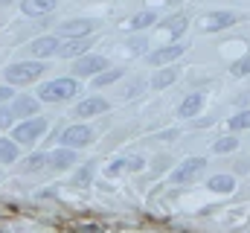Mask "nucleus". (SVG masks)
<instances>
[{
  "label": "nucleus",
  "instance_id": "aec40b11",
  "mask_svg": "<svg viewBox=\"0 0 250 233\" xmlns=\"http://www.w3.org/2000/svg\"><path fill=\"white\" fill-rule=\"evenodd\" d=\"M90 47V41L87 38H82V41H70V44H64V50H59L64 58H73V56H79V53H84Z\"/></svg>",
  "mask_w": 250,
  "mask_h": 233
},
{
  "label": "nucleus",
  "instance_id": "f3484780",
  "mask_svg": "<svg viewBox=\"0 0 250 233\" xmlns=\"http://www.w3.org/2000/svg\"><path fill=\"white\" fill-rule=\"evenodd\" d=\"M178 79V70L175 67H166V70H160L154 79H151V88H157V91H163V88H169L172 82Z\"/></svg>",
  "mask_w": 250,
  "mask_h": 233
},
{
  "label": "nucleus",
  "instance_id": "6e6552de",
  "mask_svg": "<svg viewBox=\"0 0 250 233\" xmlns=\"http://www.w3.org/2000/svg\"><path fill=\"white\" fill-rule=\"evenodd\" d=\"M93 32V23L90 21H67V23H62L59 26V35H64V38H87Z\"/></svg>",
  "mask_w": 250,
  "mask_h": 233
},
{
  "label": "nucleus",
  "instance_id": "b1692460",
  "mask_svg": "<svg viewBox=\"0 0 250 233\" xmlns=\"http://www.w3.org/2000/svg\"><path fill=\"white\" fill-rule=\"evenodd\" d=\"M230 128L233 131H242V128H250V111H242V114H236L230 119Z\"/></svg>",
  "mask_w": 250,
  "mask_h": 233
},
{
  "label": "nucleus",
  "instance_id": "9d476101",
  "mask_svg": "<svg viewBox=\"0 0 250 233\" xmlns=\"http://www.w3.org/2000/svg\"><path fill=\"white\" fill-rule=\"evenodd\" d=\"M105 111H108V99H102V96H90V99L79 102V108H76V114L82 119H87L93 114H105Z\"/></svg>",
  "mask_w": 250,
  "mask_h": 233
},
{
  "label": "nucleus",
  "instance_id": "a878e982",
  "mask_svg": "<svg viewBox=\"0 0 250 233\" xmlns=\"http://www.w3.org/2000/svg\"><path fill=\"white\" fill-rule=\"evenodd\" d=\"M120 76H123V70H111V73H105V76H96V79H93V85H96V88H102V85H111V82H117Z\"/></svg>",
  "mask_w": 250,
  "mask_h": 233
},
{
  "label": "nucleus",
  "instance_id": "bb28decb",
  "mask_svg": "<svg viewBox=\"0 0 250 233\" xmlns=\"http://www.w3.org/2000/svg\"><path fill=\"white\" fill-rule=\"evenodd\" d=\"M90 172H93V166H84L82 172L76 175V184H87V181H90Z\"/></svg>",
  "mask_w": 250,
  "mask_h": 233
},
{
  "label": "nucleus",
  "instance_id": "7ed1b4c3",
  "mask_svg": "<svg viewBox=\"0 0 250 233\" xmlns=\"http://www.w3.org/2000/svg\"><path fill=\"white\" fill-rule=\"evenodd\" d=\"M93 140V128L90 125H70V128H64V134H62V143H64V149H82V146H87Z\"/></svg>",
  "mask_w": 250,
  "mask_h": 233
},
{
  "label": "nucleus",
  "instance_id": "f03ea898",
  "mask_svg": "<svg viewBox=\"0 0 250 233\" xmlns=\"http://www.w3.org/2000/svg\"><path fill=\"white\" fill-rule=\"evenodd\" d=\"M41 73H44V64L41 61H18V64H9L6 67V82L9 85H29Z\"/></svg>",
  "mask_w": 250,
  "mask_h": 233
},
{
  "label": "nucleus",
  "instance_id": "423d86ee",
  "mask_svg": "<svg viewBox=\"0 0 250 233\" xmlns=\"http://www.w3.org/2000/svg\"><path fill=\"white\" fill-rule=\"evenodd\" d=\"M233 23H236V15H233V12H209L201 26H204L207 32H218V29H227V26H233Z\"/></svg>",
  "mask_w": 250,
  "mask_h": 233
},
{
  "label": "nucleus",
  "instance_id": "0eeeda50",
  "mask_svg": "<svg viewBox=\"0 0 250 233\" xmlns=\"http://www.w3.org/2000/svg\"><path fill=\"white\" fill-rule=\"evenodd\" d=\"M108 67V61L102 56H84L76 61V67H73V73H79V76H90V73H102Z\"/></svg>",
  "mask_w": 250,
  "mask_h": 233
},
{
  "label": "nucleus",
  "instance_id": "c85d7f7f",
  "mask_svg": "<svg viewBox=\"0 0 250 233\" xmlns=\"http://www.w3.org/2000/svg\"><path fill=\"white\" fill-rule=\"evenodd\" d=\"M123 169H128V161H114L108 172H111V175H117V172H123Z\"/></svg>",
  "mask_w": 250,
  "mask_h": 233
},
{
  "label": "nucleus",
  "instance_id": "7c9ffc66",
  "mask_svg": "<svg viewBox=\"0 0 250 233\" xmlns=\"http://www.w3.org/2000/svg\"><path fill=\"white\" fill-rule=\"evenodd\" d=\"M239 105H250V93H242L239 96Z\"/></svg>",
  "mask_w": 250,
  "mask_h": 233
},
{
  "label": "nucleus",
  "instance_id": "393cba45",
  "mask_svg": "<svg viewBox=\"0 0 250 233\" xmlns=\"http://www.w3.org/2000/svg\"><path fill=\"white\" fill-rule=\"evenodd\" d=\"M230 70H233V76H250V56L239 58V61H236Z\"/></svg>",
  "mask_w": 250,
  "mask_h": 233
},
{
  "label": "nucleus",
  "instance_id": "c756f323",
  "mask_svg": "<svg viewBox=\"0 0 250 233\" xmlns=\"http://www.w3.org/2000/svg\"><path fill=\"white\" fill-rule=\"evenodd\" d=\"M9 96H15V93H12V88H9V85H6V88H0V102H3V99H9Z\"/></svg>",
  "mask_w": 250,
  "mask_h": 233
},
{
  "label": "nucleus",
  "instance_id": "2f4dec72",
  "mask_svg": "<svg viewBox=\"0 0 250 233\" xmlns=\"http://www.w3.org/2000/svg\"><path fill=\"white\" fill-rule=\"evenodd\" d=\"M9 3H15V0H0V6H9Z\"/></svg>",
  "mask_w": 250,
  "mask_h": 233
},
{
  "label": "nucleus",
  "instance_id": "f8f14e48",
  "mask_svg": "<svg viewBox=\"0 0 250 233\" xmlns=\"http://www.w3.org/2000/svg\"><path fill=\"white\" fill-rule=\"evenodd\" d=\"M184 50H187V47H181V44L160 47V50H154V53L148 56V64H169V61H175V58L184 56Z\"/></svg>",
  "mask_w": 250,
  "mask_h": 233
},
{
  "label": "nucleus",
  "instance_id": "1a4fd4ad",
  "mask_svg": "<svg viewBox=\"0 0 250 233\" xmlns=\"http://www.w3.org/2000/svg\"><path fill=\"white\" fill-rule=\"evenodd\" d=\"M56 50H59V38H56V35H47V38H35V41H32V47H29V53H32L35 58L56 56Z\"/></svg>",
  "mask_w": 250,
  "mask_h": 233
},
{
  "label": "nucleus",
  "instance_id": "4468645a",
  "mask_svg": "<svg viewBox=\"0 0 250 233\" xmlns=\"http://www.w3.org/2000/svg\"><path fill=\"white\" fill-rule=\"evenodd\" d=\"M47 163H50L53 169H67V166L76 163V155H73L70 149H56L53 155H47Z\"/></svg>",
  "mask_w": 250,
  "mask_h": 233
},
{
  "label": "nucleus",
  "instance_id": "2eb2a0df",
  "mask_svg": "<svg viewBox=\"0 0 250 233\" xmlns=\"http://www.w3.org/2000/svg\"><path fill=\"white\" fill-rule=\"evenodd\" d=\"M207 186H209L212 192H233V189H236V178H233V175H224V172L212 175Z\"/></svg>",
  "mask_w": 250,
  "mask_h": 233
},
{
  "label": "nucleus",
  "instance_id": "9b49d317",
  "mask_svg": "<svg viewBox=\"0 0 250 233\" xmlns=\"http://www.w3.org/2000/svg\"><path fill=\"white\" fill-rule=\"evenodd\" d=\"M56 3H59V0H23V3H21V12L29 15V18H41V15H47V12H53Z\"/></svg>",
  "mask_w": 250,
  "mask_h": 233
},
{
  "label": "nucleus",
  "instance_id": "412c9836",
  "mask_svg": "<svg viewBox=\"0 0 250 233\" xmlns=\"http://www.w3.org/2000/svg\"><path fill=\"white\" fill-rule=\"evenodd\" d=\"M236 149H239V140L236 137H221V140L212 143V152L215 155H227V152H236Z\"/></svg>",
  "mask_w": 250,
  "mask_h": 233
},
{
  "label": "nucleus",
  "instance_id": "5701e85b",
  "mask_svg": "<svg viewBox=\"0 0 250 233\" xmlns=\"http://www.w3.org/2000/svg\"><path fill=\"white\" fill-rule=\"evenodd\" d=\"M184 29H187V18H184V15H178V18H169V21H166V32L181 35Z\"/></svg>",
  "mask_w": 250,
  "mask_h": 233
},
{
  "label": "nucleus",
  "instance_id": "39448f33",
  "mask_svg": "<svg viewBox=\"0 0 250 233\" xmlns=\"http://www.w3.org/2000/svg\"><path fill=\"white\" fill-rule=\"evenodd\" d=\"M207 166V161L204 158H187L175 172H172V181L175 184H187V181H195L198 175H201V169Z\"/></svg>",
  "mask_w": 250,
  "mask_h": 233
},
{
  "label": "nucleus",
  "instance_id": "f257e3e1",
  "mask_svg": "<svg viewBox=\"0 0 250 233\" xmlns=\"http://www.w3.org/2000/svg\"><path fill=\"white\" fill-rule=\"evenodd\" d=\"M79 93V82L76 79H56V82H47L38 88V96L41 102H64L70 96Z\"/></svg>",
  "mask_w": 250,
  "mask_h": 233
},
{
  "label": "nucleus",
  "instance_id": "ddd939ff",
  "mask_svg": "<svg viewBox=\"0 0 250 233\" xmlns=\"http://www.w3.org/2000/svg\"><path fill=\"white\" fill-rule=\"evenodd\" d=\"M9 111H12V116H29V119H32V114L38 111V99H32V96H18Z\"/></svg>",
  "mask_w": 250,
  "mask_h": 233
},
{
  "label": "nucleus",
  "instance_id": "20e7f679",
  "mask_svg": "<svg viewBox=\"0 0 250 233\" xmlns=\"http://www.w3.org/2000/svg\"><path fill=\"white\" fill-rule=\"evenodd\" d=\"M47 131V119L35 116V119H26L15 128V143H35L41 134Z\"/></svg>",
  "mask_w": 250,
  "mask_h": 233
},
{
  "label": "nucleus",
  "instance_id": "a211bd4d",
  "mask_svg": "<svg viewBox=\"0 0 250 233\" xmlns=\"http://www.w3.org/2000/svg\"><path fill=\"white\" fill-rule=\"evenodd\" d=\"M157 21V15L151 12V9H146V12H137L134 18H131V29H146V26H151Z\"/></svg>",
  "mask_w": 250,
  "mask_h": 233
},
{
  "label": "nucleus",
  "instance_id": "6ab92c4d",
  "mask_svg": "<svg viewBox=\"0 0 250 233\" xmlns=\"http://www.w3.org/2000/svg\"><path fill=\"white\" fill-rule=\"evenodd\" d=\"M18 161V143L0 140V163H15Z\"/></svg>",
  "mask_w": 250,
  "mask_h": 233
},
{
  "label": "nucleus",
  "instance_id": "dca6fc26",
  "mask_svg": "<svg viewBox=\"0 0 250 233\" xmlns=\"http://www.w3.org/2000/svg\"><path fill=\"white\" fill-rule=\"evenodd\" d=\"M201 105H204V96H201V93H189L187 99L181 102L178 114H181V116H195L198 111H201Z\"/></svg>",
  "mask_w": 250,
  "mask_h": 233
},
{
  "label": "nucleus",
  "instance_id": "cd10ccee",
  "mask_svg": "<svg viewBox=\"0 0 250 233\" xmlns=\"http://www.w3.org/2000/svg\"><path fill=\"white\" fill-rule=\"evenodd\" d=\"M12 119H15V116H12V111H9V108H0V128H6Z\"/></svg>",
  "mask_w": 250,
  "mask_h": 233
},
{
  "label": "nucleus",
  "instance_id": "4be33fe9",
  "mask_svg": "<svg viewBox=\"0 0 250 233\" xmlns=\"http://www.w3.org/2000/svg\"><path fill=\"white\" fill-rule=\"evenodd\" d=\"M44 163H47V155L38 152V155H29V158L23 161V169H26V172H38V169H44Z\"/></svg>",
  "mask_w": 250,
  "mask_h": 233
}]
</instances>
